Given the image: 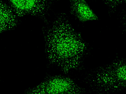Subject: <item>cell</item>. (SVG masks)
<instances>
[{
	"instance_id": "6da1fadb",
	"label": "cell",
	"mask_w": 126,
	"mask_h": 94,
	"mask_svg": "<svg viewBox=\"0 0 126 94\" xmlns=\"http://www.w3.org/2000/svg\"><path fill=\"white\" fill-rule=\"evenodd\" d=\"M45 41L49 61L65 73L79 68L87 49L81 34L63 16L56 19L47 30Z\"/></svg>"
},
{
	"instance_id": "7a4b0ae2",
	"label": "cell",
	"mask_w": 126,
	"mask_h": 94,
	"mask_svg": "<svg viewBox=\"0 0 126 94\" xmlns=\"http://www.w3.org/2000/svg\"><path fill=\"white\" fill-rule=\"evenodd\" d=\"M93 84L98 91L111 93L126 88V59L116 60L99 68Z\"/></svg>"
},
{
	"instance_id": "3957f363",
	"label": "cell",
	"mask_w": 126,
	"mask_h": 94,
	"mask_svg": "<svg viewBox=\"0 0 126 94\" xmlns=\"http://www.w3.org/2000/svg\"><path fill=\"white\" fill-rule=\"evenodd\" d=\"M83 90L72 78L62 76L49 77L27 91L28 94H79Z\"/></svg>"
},
{
	"instance_id": "277c9868",
	"label": "cell",
	"mask_w": 126,
	"mask_h": 94,
	"mask_svg": "<svg viewBox=\"0 0 126 94\" xmlns=\"http://www.w3.org/2000/svg\"><path fill=\"white\" fill-rule=\"evenodd\" d=\"M17 16H41L47 8L49 0H7Z\"/></svg>"
},
{
	"instance_id": "5b68a950",
	"label": "cell",
	"mask_w": 126,
	"mask_h": 94,
	"mask_svg": "<svg viewBox=\"0 0 126 94\" xmlns=\"http://www.w3.org/2000/svg\"><path fill=\"white\" fill-rule=\"evenodd\" d=\"M71 13L80 21L98 20L97 16L88 4L86 0H69Z\"/></svg>"
},
{
	"instance_id": "8992f818",
	"label": "cell",
	"mask_w": 126,
	"mask_h": 94,
	"mask_svg": "<svg viewBox=\"0 0 126 94\" xmlns=\"http://www.w3.org/2000/svg\"><path fill=\"white\" fill-rule=\"evenodd\" d=\"M0 33L11 30L17 24L16 15L9 5L2 0L0 3Z\"/></svg>"
},
{
	"instance_id": "52a82bcc",
	"label": "cell",
	"mask_w": 126,
	"mask_h": 94,
	"mask_svg": "<svg viewBox=\"0 0 126 94\" xmlns=\"http://www.w3.org/2000/svg\"><path fill=\"white\" fill-rule=\"evenodd\" d=\"M103 1L111 10H115L119 6L126 2V0H103Z\"/></svg>"
},
{
	"instance_id": "ba28073f",
	"label": "cell",
	"mask_w": 126,
	"mask_h": 94,
	"mask_svg": "<svg viewBox=\"0 0 126 94\" xmlns=\"http://www.w3.org/2000/svg\"><path fill=\"white\" fill-rule=\"evenodd\" d=\"M125 27L126 28V19L125 20Z\"/></svg>"
}]
</instances>
